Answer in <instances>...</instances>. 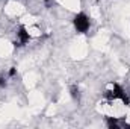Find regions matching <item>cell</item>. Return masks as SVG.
<instances>
[{
	"label": "cell",
	"mask_w": 130,
	"mask_h": 129,
	"mask_svg": "<svg viewBox=\"0 0 130 129\" xmlns=\"http://www.w3.org/2000/svg\"><path fill=\"white\" fill-rule=\"evenodd\" d=\"M73 26L79 33H86L91 28V20L85 12H79L73 18Z\"/></svg>",
	"instance_id": "obj_1"
},
{
	"label": "cell",
	"mask_w": 130,
	"mask_h": 129,
	"mask_svg": "<svg viewBox=\"0 0 130 129\" xmlns=\"http://www.w3.org/2000/svg\"><path fill=\"white\" fill-rule=\"evenodd\" d=\"M8 78H9V76H5V74L0 76V88H5V87L8 85Z\"/></svg>",
	"instance_id": "obj_5"
},
{
	"label": "cell",
	"mask_w": 130,
	"mask_h": 129,
	"mask_svg": "<svg viewBox=\"0 0 130 129\" xmlns=\"http://www.w3.org/2000/svg\"><path fill=\"white\" fill-rule=\"evenodd\" d=\"M26 28H27V31H29V35H30V38L35 40V38H39L41 35H42V31H41V28L39 26H36V24H26Z\"/></svg>",
	"instance_id": "obj_3"
},
{
	"label": "cell",
	"mask_w": 130,
	"mask_h": 129,
	"mask_svg": "<svg viewBox=\"0 0 130 129\" xmlns=\"http://www.w3.org/2000/svg\"><path fill=\"white\" fill-rule=\"evenodd\" d=\"M71 96L74 100H79L80 99V91H79V87H76V85H73L71 87Z\"/></svg>",
	"instance_id": "obj_4"
},
{
	"label": "cell",
	"mask_w": 130,
	"mask_h": 129,
	"mask_svg": "<svg viewBox=\"0 0 130 129\" xmlns=\"http://www.w3.org/2000/svg\"><path fill=\"white\" fill-rule=\"evenodd\" d=\"M29 41H32V38L29 35V31H27L26 24H21L18 28V31H17V43H18L17 46H26Z\"/></svg>",
	"instance_id": "obj_2"
}]
</instances>
